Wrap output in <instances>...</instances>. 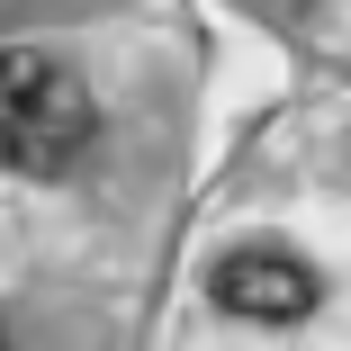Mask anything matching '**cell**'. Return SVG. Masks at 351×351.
<instances>
[{
  "label": "cell",
  "instance_id": "cell-2",
  "mask_svg": "<svg viewBox=\"0 0 351 351\" xmlns=\"http://www.w3.org/2000/svg\"><path fill=\"white\" fill-rule=\"evenodd\" d=\"M207 289H217L226 315H252V324H298V315L324 298V289H315V270L289 261V252H226Z\"/></svg>",
  "mask_w": 351,
  "mask_h": 351
},
{
  "label": "cell",
  "instance_id": "cell-1",
  "mask_svg": "<svg viewBox=\"0 0 351 351\" xmlns=\"http://www.w3.org/2000/svg\"><path fill=\"white\" fill-rule=\"evenodd\" d=\"M99 135V108L73 63L10 45L0 54V171H73Z\"/></svg>",
  "mask_w": 351,
  "mask_h": 351
}]
</instances>
